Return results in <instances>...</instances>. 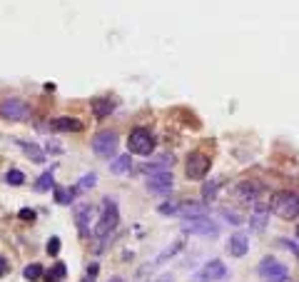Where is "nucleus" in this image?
Here are the masks:
<instances>
[{
  "mask_svg": "<svg viewBox=\"0 0 299 282\" xmlns=\"http://www.w3.org/2000/svg\"><path fill=\"white\" fill-rule=\"evenodd\" d=\"M127 150L132 155H150L155 150V135L147 128H135L127 138Z\"/></svg>",
  "mask_w": 299,
  "mask_h": 282,
  "instance_id": "4",
  "label": "nucleus"
},
{
  "mask_svg": "<svg viewBox=\"0 0 299 282\" xmlns=\"http://www.w3.org/2000/svg\"><path fill=\"white\" fill-rule=\"evenodd\" d=\"M110 282H125V280H122V277H113V280H110Z\"/></svg>",
  "mask_w": 299,
  "mask_h": 282,
  "instance_id": "35",
  "label": "nucleus"
},
{
  "mask_svg": "<svg viewBox=\"0 0 299 282\" xmlns=\"http://www.w3.org/2000/svg\"><path fill=\"white\" fill-rule=\"evenodd\" d=\"M179 230L184 235H202V237H217L219 225L214 220H209L207 215H195V217H182Z\"/></svg>",
  "mask_w": 299,
  "mask_h": 282,
  "instance_id": "3",
  "label": "nucleus"
},
{
  "mask_svg": "<svg viewBox=\"0 0 299 282\" xmlns=\"http://www.w3.org/2000/svg\"><path fill=\"white\" fill-rule=\"evenodd\" d=\"M0 117L8 120V122H23L30 117V108L25 100L20 98H5L0 103Z\"/></svg>",
  "mask_w": 299,
  "mask_h": 282,
  "instance_id": "5",
  "label": "nucleus"
},
{
  "mask_svg": "<svg viewBox=\"0 0 299 282\" xmlns=\"http://www.w3.org/2000/svg\"><path fill=\"white\" fill-rule=\"evenodd\" d=\"M179 217H195V215H207V207L200 202H179Z\"/></svg>",
  "mask_w": 299,
  "mask_h": 282,
  "instance_id": "19",
  "label": "nucleus"
},
{
  "mask_svg": "<svg viewBox=\"0 0 299 282\" xmlns=\"http://www.w3.org/2000/svg\"><path fill=\"white\" fill-rule=\"evenodd\" d=\"M259 193H262V187L252 180H244V182L237 185V200L242 205H254L259 200Z\"/></svg>",
  "mask_w": 299,
  "mask_h": 282,
  "instance_id": "12",
  "label": "nucleus"
},
{
  "mask_svg": "<svg viewBox=\"0 0 299 282\" xmlns=\"http://www.w3.org/2000/svg\"><path fill=\"white\" fill-rule=\"evenodd\" d=\"M95 185H97V175H95V172H88V175L80 177V182L75 185V190H78V193H88V190H92Z\"/></svg>",
  "mask_w": 299,
  "mask_h": 282,
  "instance_id": "25",
  "label": "nucleus"
},
{
  "mask_svg": "<svg viewBox=\"0 0 299 282\" xmlns=\"http://www.w3.org/2000/svg\"><path fill=\"white\" fill-rule=\"evenodd\" d=\"M182 247H184V240H175V245H172V247H167L165 253H160V255H157V260H155V265H162V262H165L167 257H172V255H175V253H179Z\"/></svg>",
  "mask_w": 299,
  "mask_h": 282,
  "instance_id": "26",
  "label": "nucleus"
},
{
  "mask_svg": "<svg viewBox=\"0 0 299 282\" xmlns=\"http://www.w3.org/2000/svg\"><path fill=\"white\" fill-rule=\"evenodd\" d=\"M83 282H95V280H90V277H85V280H83Z\"/></svg>",
  "mask_w": 299,
  "mask_h": 282,
  "instance_id": "36",
  "label": "nucleus"
},
{
  "mask_svg": "<svg viewBox=\"0 0 299 282\" xmlns=\"http://www.w3.org/2000/svg\"><path fill=\"white\" fill-rule=\"evenodd\" d=\"M15 145H18V147H20V150H23V152L28 155L32 163H45V150H43V147H40L38 142H32V140H20V138H18V140H15Z\"/></svg>",
  "mask_w": 299,
  "mask_h": 282,
  "instance_id": "17",
  "label": "nucleus"
},
{
  "mask_svg": "<svg viewBox=\"0 0 299 282\" xmlns=\"http://www.w3.org/2000/svg\"><path fill=\"white\" fill-rule=\"evenodd\" d=\"M227 253L232 255V257H244V255L249 253V237L244 232H235L230 237V242H227Z\"/></svg>",
  "mask_w": 299,
  "mask_h": 282,
  "instance_id": "15",
  "label": "nucleus"
},
{
  "mask_svg": "<svg viewBox=\"0 0 299 282\" xmlns=\"http://www.w3.org/2000/svg\"><path fill=\"white\" fill-rule=\"evenodd\" d=\"M225 277H227V265L222 260H209L192 275L190 282H219Z\"/></svg>",
  "mask_w": 299,
  "mask_h": 282,
  "instance_id": "8",
  "label": "nucleus"
},
{
  "mask_svg": "<svg viewBox=\"0 0 299 282\" xmlns=\"http://www.w3.org/2000/svg\"><path fill=\"white\" fill-rule=\"evenodd\" d=\"M172 187H175V177H172L170 170H167V172H155V175H150V180H147L150 193H155V195H170Z\"/></svg>",
  "mask_w": 299,
  "mask_h": 282,
  "instance_id": "10",
  "label": "nucleus"
},
{
  "mask_svg": "<svg viewBox=\"0 0 299 282\" xmlns=\"http://www.w3.org/2000/svg\"><path fill=\"white\" fill-rule=\"evenodd\" d=\"M45 250H48V255H53V257H55V255L60 253V237H50Z\"/></svg>",
  "mask_w": 299,
  "mask_h": 282,
  "instance_id": "29",
  "label": "nucleus"
},
{
  "mask_svg": "<svg viewBox=\"0 0 299 282\" xmlns=\"http://www.w3.org/2000/svg\"><path fill=\"white\" fill-rule=\"evenodd\" d=\"M269 207H272V212L279 215L282 220H294L299 215V195L297 193H289V190L274 193Z\"/></svg>",
  "mask_w": 299,
  "mask_h": 282,
  "instance_id": "1",
  "label": "nucleus"
},
{
  "mask_svg": "<svg viewBox=\"0 0 299 282\" xmlns=\"http://www.w3.org/2000/svg\"><path fill=\"white\" fill-rule=\"evenodd\" d=\"M113 110H115V100H110V98H97V100H92V115H95L97 120L107 117Z\"/></svg>",
  "mask_w": 299,
  "mask_h": 282,
  "instance_id": "18",
  "label": "nucleus"
},
{
  "mask_svg": "<svg viewBox=\"0 0 299 282\" xmlns=\"http://www.w3.org/2000/svg\"><path fill=\"white\" fill-rule=\"evenodd\" d=\"M118 142H120V138L115 130H100V133L92 138V150H95L100 158L113 160L115 152H118Z\"/></svg>",
  "mask_w": 299,
  "mask_h": 282,
  "instance_id": "6",
  "label": "nucleus"
},
{
  "mask_svg": "<svg viewBox=\"0 0 299 282\" xmlns=\"http://www.w3.org/2000/svg\"><path fill=\"white\" fill-rule=\"evenodd\" d=\"M53 193H55V202H58V205H72L78 190H75V187H60V185H55Z\"/></svg>",
  "mask_w": 299,
  "mask_h": 282,
  "instance_id": "22",
  "label": "nucleus"
},
{
  "mask_svg": "<svg viewBox=\"0 0 299 282\" xmlns=\"http://www.w3.org/2000/svg\"><path fill=\"white\" fill-rule=\"evenodd\" d=\"M257 272H259V277H262L265 282H287L289 280L287 265H282V262L274 260V257H265V260L259 262Z\"/></svg>",
  "mask_w": 299,
  "mask_h": 282,
  "instance_id": "7",
  "label": "nucleus"
},
{
  "mask_svg": "<svg viewBox=\"0 0 299 282\" xmlns=\"http://www.w3.org/2000/svg\"><path fill=\"white\" fill-rule=\"evenodd\" d=\"M53 175H55V165H53L50 170H45V172L40 175V180L35 182V190H38V193H48L50 187H55V182H53Z\"/></svg>",
  "mask_w": 299,
  "mask_h": 282,
  "instance_id": "23",
  "label": "nucleus"
},
{
  "mask_svg": "<svg viewBox=\"0 0 299 282\" xmlns=\"http://www.w3.org/2000/svg\"><path fill=\"white\" fill-rule=\"evenodd\" d=\"M297 237H299V225H297Z\"/></svg>",
  "mask_w": 299,
  "mask_h": 282,
  "instance_id": "38",
  "label": "nucleus"
},
{
  "mask_svg": "<svg viewBox=\"0 0 299 282\" xmlns=\"http://www.w3.org/2000/svg\"><path fill=\"white\" fill-rule=\"evenodd\" d=\"M219 185H222V180L219 177H212V180H207L205 185H202V200L205 202H214L217 200V193H219Z\"/></svg>",
  "mask_w": 299,
  "mask_h": 282,
  "instance_id": "21",
  "label": "nucleus"
},
{
  "mask_svg": "<svg viewBox=\"0 0 299 282\" xmlns=\"http://www.w3.org/2000/svg\"><path fill=\"white\" fill-rule=\"evenodd\" d=\"M110 170H113L115 175H130V170H132V160H130V152H127V155H120V158H113V163H110Z\"/></svg>",
  "mask_w": 299,
  "mask_h": 282,
  "instance_id": "20",
  "label": "nucleus"
},
{
  "mask_svg": "<svg viewBox=\"0 0 299 282\" xmlns=\"http://www.w3.org/2000/svg\"><path fill=\"white\" fill-rule=\"evenodd\" d=\"M172 165H175V158H172V155H160V158H155V160H150V163H142L140 170L147 172V175H155V172H167Z\"/></svg>",
  "mask_w": 299,
  "mask_h": 282,
  "instance_id": "14",
  "label": "nucleus"
},
{
  "mask_svg": "<svg viewBox=\"0 0 299 282\" xmlns=\"http://www.w3.org/2000/svg\"><path fill=\"white\" fill-rule=\"evenodd\" d=\"M18 217H20L23 223H35V210H30V207H23V210L18 212Z\"/></svg>",
  "mask_w": 299,
  "mask_h": 282,
  "instance_id": "30",
  "label": "nucleus"
},
{
  "mask_svg": "<svg viewBox=\"0 0 299 282\" xmlns=\"http://www.w3.org/2000/svg\"><path fill=\"white\" fill-rule=\"evenodd\" d=\"M120 223V212H118V202L115 198H105L100 205V217H97V225H95V235L97 237H107Z\"/></svg>",
  "mask_w": 299,
  "mask_h": 282,
  "instance_id": "2",
  "label": "nucleus"
},
{
  "mask_svg": "<svg viewBox=\"0 0 299 282\" xmlns=\"http://www.w3.org/2000/svg\"><path fill=\"white\" fill-rule=\"evenodd\" d=\"M50 277H53V280H62V277H65V265H62V262H58V265L53 267Z\"/></svg>",
  "mask_w": 299,
  "mask_h": 282,
  "instance_id": "31",
  "label": "nucleus"
},
{
  "mask_svg": "<svg viewBox=\"0 0 299 282\" xmlns=\"http://www.w3.org/2000/svg\"><path fill=\"white\" fill-rule=\"evenodd\" d=\"M269 205H265L262 200H257L254 202V207H252V215H249V227L254 230V232H262L269 223Z\"/></svg>",
  "mask_w": 299,
  "mask_h": 282,
  "instance_id": "11",
  "label": "nucleus"
},
{
  "mask_svg": "<svg viewBox=\"0 0 299 282\" xmlns=\"http://www.w3.org/2000/svg\"><path fill=\"white\" fill-rule=\"evenodd\" d=\"M48 282H60V280H53V277H50V280H48Z\"/></svg>",
  "mask_w": 299,
  "mask_h": 282,
  "instance_id": "37",
  "label": "nucleus"
},
{
  "mask_svg": "<svg viewBox=\"0 0 299 282\" xmlns=\"http://www.w3.org/2000/svg\"><path fill=\"white\" fill-rule=\"evenodd\" d=\"M43 275H45V270H43V265H38V262H32V265H28V267L23 270V277L28 282L43 280Z\"/></svg>",
  "mask_w": 299,
  "mask_h": 282,
  "instance_id": "24",
  "label": "nucleus"
},
{
  "mask_svg": "<svg viewBox=\"0 0 299 282\" xmlns=\"http://www.w3.org/2000/svg\"><path fill=\"white\" fill-rule=\"evenodd\" d=\"M3 272H5V260L0 257V275H3Z\"/></svg>",
  "mask_w": 299,
  "mask_h": 282,
  "instance_id": "34",
  "label": "nucleus"
},
{
  "mask_svg": "<svg viewBox=\"0 0 299 282\" xmlns=\"http://www.w3.org/2000/svg\"><path fill=\"white\" fill-rule=\"evenodd\" d=\"M92 212H95V207H92L90 202H83V205L75 207V225H78V230H80L83 237H88L90 235V220H92Z\"/></svg>",
  "mask_w": 299,
  "mask_h": 282,
  "instance_id": "13",
  "label": "nucleus"
},
{
  "mask_svg": "<svg viewBox=\"0 0 299 282\" xmlns=\"http://www.w3.org/2000/svg\"><path fill=\"white\" fill-rule=\"evenodd\" d=\"M157 210H160V215H177V212H179V202H162Z\"/></svg>",
  "mask_w": 299,
  "mask_h": 282,
  "instance_id": "28",
  "label": "nucleus"
},
{
  "mask_svg": "<svg viewBox=\"0 0 299 282\" xmlns=\"http://www.w3.org/2000/svg\"><path fill=\"white\" fill-rule=\"evenodd\" d=\"M152 282H175V280H172V275H162V277H157V280H152Z\"/></svg>",
  "mask_w": 299,
  "mask_h": 282,
  "instance_id": "33",
  "label": "nucleus"
},
{
  "mask_svg": "<svg viewBox=\"0 0 299 282\" xmlns=\"http://www.w3.org/2000/svg\"><path fill=\"white\" fill-rule=\"evenodd\" d=\"M50 128H53L55 133H80V130H83V122H80L78 117L62 115V117H55V120L50 122Z\"/></svg>",
  "mask_w": 299,
  "mask_h": 282,
  "instance_id": "16",
  "label": "nucleus"
},
{
  "mask_svg": "<svg viewBox=\"0 0 299 282\" xmlns=\"http://www.w3.org/2000/svg\"><path fill=\"white\" fill-rule=\"evenodd\" d=\"M5 182H8V185H13V187H20V185L25 182V175H23L20 170H8Z\"/></svg>",
  "mask_w": 299,
  "mask_h": 282,
  "instance_id": "27",
  "label": "nucleus"
},
{
  "mask_svg": "<svg viewBox=\"0 0 299 282\" xmlns=\"http://www.w3.org/2000/svg\"><path fill=\"white\" fill-rule=\"evenodd\" d=\"M222 217H225L227 223H232V225H239V223H242L237 215H235V212H230V210H222Z\"/></svg>",
  "mask_w": 299,
  "mask_h": 282,
  "instance_id": "32",
  "label": "nucleus"
},
{
  "mask_svg": "<svg viewBox=\"0 0 299 282\" xmlns=\"http://www.w3.org/2000/svg\"><path fill=\"white\" fill-rule=\"evenodd\" d=\"M209 165H212V160H209L205 152H192L187 158V163H184V175L190 180H202L209 172Z\"/></svg>",
  "mask_w": 299,
  "mask_h": 282,
  "instance_id": "9",
  "label": "nucleus"
}]
</instances>
